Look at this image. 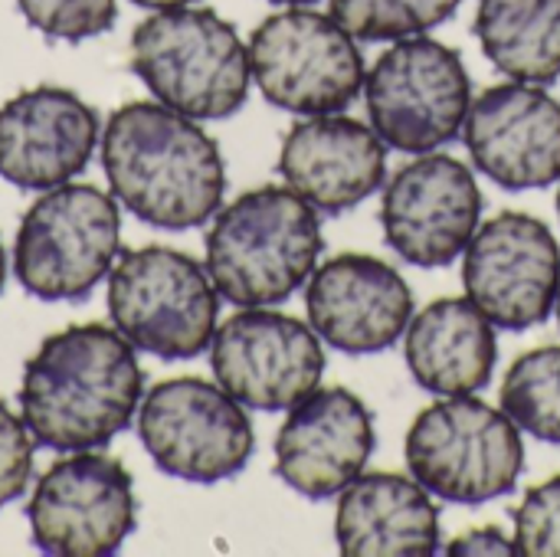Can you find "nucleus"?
I'll list each match as a JSON object with an SVG mask.
<instances>
[{
    "label": "nucleus",
    "mask_w": 560,
    "mask_h": 557,
    "mask_svg": "<svg viewBox=\"0 0 560 557\" xmlns=\"http://www.w3.org/2000/svg\"><path fill=\"white\" fill-rule=\"evenodd\" d=\"M141 391L135 345L118 328L72 325L23 364L20 417L36 446L98 450L131 427Z\"/></svg>",
    "instance_id": "nucleus-1"
},
{
    "label": "nucleus",
    "mask_w": 560,
    "mask_h": 557,
    "mask_svg": "<svg viewBox=\"0 0 560 557\" xmlns=\"http://www.w3.org/2000/svg\"><path fill=\"white\" fill-rule=\"evenodd\" d=\"M102 171L115 200L158 230L203 227L226 194L217 141L161 102H128L108 115Z\"/></svg>",
    "instance_id": "nucleus-2"
},
{
    "label": "nucleus",
    "mask_w": 560,
    "mask_h": 557,
    "mask_svg": "<svg viewBox=\"0 0 560 557\" xmlns=\"http://www.w3.org/2000/svg\"><path fill=\"white\" fill-rule=\"evenodd\" d=\"M322 250L318 210L289 184H266L217 210L207 233V272L220 299L240 309H269L312 279Z\"/></svg>",
    "instance_id": "nucleus-3"
},
{
    "label": "nucleus",
    "mask_w": 560,
    "mask_h": 557,
    "mask_svg": "<svg viewBox=\"0 0 560 557\" xmlns=\"http://www.w3.org/2000/svg\"><path fill=\"white\" fill-rule=\"evenodd\" d=\"M131 69L148 92L194 118L220 121L246 105L253 69L236 26L207 7H171L131 33Z\"/></svg>",
    "instance_id": "nucleus-4"
},
{
    "label": "nucleus",
    "mask_w": 560,
    "mask_h": 557,
    "mask_svg": "<svg viewBox=\"0 0 560 557\" xmlns=\"http://www.w3.org/2000/svg\"><path fill=\"white\" fill-rule=\"evenodd\" d=\"M407 466L436 499L482 506L509 496L525 469V443L505 410L456 394L420 410L407 433Z\"/></svg>",
    "instance_id": "nucleus-5"
},
{
    "label": "nucleus",
    "mask_w": 560,
    "mask_h": 557,
    "mask_svg": "<svg viewBox=\"0 0 560 557\" xmlns=\"http://www.w3.org/2000/svg\"><path fill=\"white\" fill-rule=\"evenodd\" d=\"M121 240L115 197L92 184L43 190L13 243L16 282L39 302H82L112 272Z\"/></svg>",
    "instance_id": "nucleus-6"
},
{
    "label": "nucleus",
    "mask_w": 560,
    "mask_h": 557,
    "mask_svg": "<svg viewBox=\"0 0 560 557\" xmlns=\"http://www.w3.org/2000/svg\"><path fill=\"white\" fill-rule=\"evenodd\" d=\"M220 292L210 272L171 246L131 250L108 276V315L135 351L161 361L200 358L217 335Z\"/></svg>",
    "instance_id": "nucleus-7"
},
{
    "label": "nucleus",
    "mask_w": 560,
    "mask_h": 557,
    "mask_svg": "<svg viewBox=\"0 0 560 557\" xmlns=\"http://www.w3.org/2000/svg\"><path fill=\"white\" fill-rule=\"evenodd\" d=\"M371 128L404 154L450 144L469 115L472 85L463 56L430 36L394 39L364 76Z\"/></svg>",
    "instance_id": "nucleus-8"
},
{
    "label": "nucleus",
    "mask_w": 560,
    "mask_h": 557,
    "mask_svg": "<svg viewBox=\"0 0 560 557\" xmlns=\"http://www.w3.org/2000/svg\"><path fill=\"white\" fill-rule=\"evenodd\" d=\"M249 69L259 92L295 115L348 108L368 76L354 36L331 13L308 7L279 10L253 30Z\"/></svg>",
    "instance_id": "nucleus-9"
},
{
    "label": "nucleus",
    "mask_w": 560,
    "mask_h": 557,
    "mask_svg": "<svg viewBox=\"0 0 560 557\" xmlns=\"http://www.w3.org/2000/svg\"><path fill=\"white\" fill-rule=\"evenodd\" d=\"M138 437L161 473L194 486L240 476L256 450L243 404L200 378L154 384L138 407Z\"/></svg>",
    "instance_id": "nucleus-10"
},
{
    "label": "nucleus",
    "mask_w": 560,
    "mask_h": 557,
    "mask_svg": "<svg viewBox=\"0 0 560 557\" xmlns=\"http://www.w3.org/2000/svg\"><path fill=\"white\" fill-rule=\"evenodd\" d=\"M26 519L43 555H115L138 522L135 479L118 460L75 450L39 476Z\"/></svg>",
    "instance_id": "nucleus-11"
},
{
    "label": "nucleus",
    "mask_w": 560,
    "mask_h": 557,
    "mask_svg": "<svg viewBox=\"0 0 560 557\" xmlns=\"http://www.w3.org/2000/svg\"><path fill=\"white\" fill-rule=\"evenodd\" d=\"M466 299L505 332H528L555 312L560 292V246L532 213L505 210L482 223L466 246Z\"/></svg>",
    "instance_id": "nucleus-12"
},
{
    "label": "nucleus",
    "mask_w": 560,
    "mask_h": 557,
    "mask_svg": "<svg viewBox=\"0 0 560 557\" xmlns=\"http://www.w3.org/2000/svg\"><path fill=\"white\" fill-rule=\"evenodd\" d=\"M217 384L249 410L295 407L325 378L318 332L276 309H243L210 341Z\"/></svg>",
    "instance_id": "nucleus-13"
},
{
    "label": "nucleus",
    "mask_w": 560,
    "mask_h": 557,
    "mask_svg": "<svg viewBox=\"0 0 560 557\" xmlns=\"http://www.w3.org/2000/svg\"><path fill=\"white\" fill-rule=\"evenodd\" d=\"M479 220L482 194L472 171L436 151L400 167L381 204L387 246L420 269H440L463 256Z\"/></svg>",
    "instance_id": "nucleus-14"
},
{
    "label": "nucleus",
    "mask_w": 560,
    "mask_h": 557,
    "mask_svg": "<svg viewBox=\"0 0 560 557\" xmlns=\"http://www.w3.org/2000/svg\"><path fill=\"white\" fill-rule=\"evenodd\" d=\"M374 420L368 404L348 387H315L276 437V476L299 496L325 502L341 496L374 453Z\"/></svg>",
    "instance_id": "nucleus-15"
},
{
    "label": "nucleus",
    "mask_w": 560,
    "mask_h": 557,
    "mask_svg": "<svg viewBox=\"0 0 560 557\" xmlns=\"http://www.w3.org/2000/svg\"><path fill=\"white\" fill-rule=\"evenodd\" d=\"M476 167L505 190H538L560 177V102L535 82L486 89L463 125Z\"/></svg>",
    "instance_id": "nucleus-16"
},
{
    "label": "nucleus",
    "mask_w": 560,
    "mask_h": 557,
    "mask_svg": "<svg viewBox=\"0 0 560 557\" xmlns=\"http://www.w3.org/2000/svg\"><path fill=\"white\" fill-rule=\"evenodd\" d=\"M305 305L318 338L345 355L394 348L413 318V292L404 276L368 253H341L318 266Z\"/></svg>",
    "instance_id": "nucleus-17"
},
{
    "label": "nucleus",
    "mask_w": 560,
    "mask_h": 557,
    "mask_svg": "<svg viewBox=\"0 0 560 557\" xmlns=\"http://www.w3.org/2000/svg\"><path fill=\"white\" fill-rule=\"evenodd\" d=\"M98 148V115L75 92L36 85L0 105V177L52 190L85 171Z\"/></svg>",
    "instance_id": "nucleus-18"
},
{
    "label": "nucleus",
    "mask_w": 560,
    "mask_h": 557,
    "mask_svg": "<svg viewBox=\"0 0 560 557\" xmlns=\"http://www.w3.org/2000/svg\"><path fill=\"white\" fill-rule=\"evenodd\" d=\"M384 171V138L364 121L338 112L308 115L282 138L279 174L325 217H338L377 194Z\"/></svg>",
    "instance_id": "nucleus-19"
},
{
    "label": "nucleus",
    "mask_w": 560,
    "mask_h": 557,
    "mask_svg": "<svg viewBox=\"0 0 560 557\" xmlns=\"http://www.w3.org/2000/svg\"><path fill=\"white\" fill-rule=\"evenodd\" d=\"M335 538L348 557H427L440 548V509L400 473H361L338 499Z\"/></svg>",
    "instance_id": "nucleus-20"
},
{
    "label": "nucleus",
    "mask_w": 560,
    "mask_h": 557,
    "mask_svg": "<svg viewBox=\"0 0 560 557\" xmlns=\"http://www.w3.org/2000/svg\"><path fill=\"white\" fill-rule=\"evenodd\" d=\"M495 325L469 299H436L410 325L404 358L413 381L440 397L476 394L492 381Z\"/></svg>",
    "instance_id": "nucleus-21"
},
{
    "label": "nucleus",
    "mask_w": 560,
    "mask_h": 557,
    "mask_svg": "<svg viewBox=\"0 0 560 557\" xmlns=\"http://www.w3.org/2000/svg\"><path fill=\"white\" fill-rule=\"evenodd\" d=\"M476 36L509 79L535 85L560 79V0H479Z\"/></svg>",
    "instance_id": "nucleus-22"
},
{
    "label": "nucleus",
    "mask_w": 560,
    "mask_h": 557,
    "mask_svg": "<svg viewBox=\"0 0 560 557\" xmlns=\"http://www.w3.org/2000/svg\"><path fill=\"white\" fill-rule=\"evenodd\" d=\"M502 410L541 443H560V345L525 351L502 381Z\"/></svg>",
    "instance_id": "nucleus-23"
},
{
    "label": "nucleus",
    "mask_w": 560,
    "mask_h": 557,
    "mask_svg": "<svg viewBox=\"0 0 560 557\" xmlns=\"http://www.w3.org/2000/svg\"><path fill=\"white\" fill-rule=\"evenodd\" d=\"M463 0H331V16L368 43H394L420 36L446 23Z\"/></svg>",
    "instance_id": "nucleus-24"
},
{
    "label": "nucleus",
    "mask_w": 560,
    "mask_h": 557,
    "mask_svg": "<svg viewBox=\"0 0 560 557\" xmlns=\"http://www.w3.org/2000/svg\"><path fill=\"white\" fill-rule=\"evenodd\" d=\"M16 7L33 30L62 43L102 36L118 16L115 0H16Z\"/></svg>",
    "instance_id": "nucleus-25"
},
{
    "label": "nucleus",
    "mask_w": 560,
    "mask_h": 557,
    "mask_svg": "<svg viewBox=\"0 0 560 557\" xmlns=\"http://www.w3.org/2000/svg\"><path fill=\"white\" fill-rule=\"evenodd\" d=\"M515 545L525 557H560V476L525 496L515 512Z\"/></svg>",
    "instance_id": "nucleus-26"
},
{
    "label": "nucleus",
    "mask_w": 560,
    "mask_h": 557,
    "mask_svg": "<svg viewBox=\"0 0 560 557\" xmlns=\"http://www.w3.org/2000/svg\"><path fill=\"white\" fill-rule=\"evenodd\" d=\"M33 437L3 401H0V509L16 502L33 476Z\"/></svg>",
    "instance_id": "nucleus-27"
},
{
    "label": "nucleus",
    "mask_w": 560,
    "mask_h": 557,
    "mask_svg": "<svg viewBox=\"0 0 560 557\" xmlns=\"http://www.w3.org/2000/svg\"><path fill=\"white\" fill-rule=\"evenodd\" d=\"M446 555L509 557L518 555V545H515V538H509L499 525H482V529H469V532H463L459 538H453L450 548H446Z\"/></svg>",
    "instance_id": "nucleus-28"
},
{
    "label": "nucleus",
    "mask_w": 560,
    "mask_h": 557,
    "mask_svg": "<svg viewBox=\"0 0 560 557\" xmlns=\"http://www.w3.org/2000/svg\"><path fill=\"white\" fill-rule=\"evenodd\" d=\"M144 10H171V7H190L194 0H131Z\"/></svg>",
    "instance_id": "nucleus-29"
},
{
    "label": "nucleus",
    "mask_w": 560,
    "mask_h": 557,
    "mask_svg": "<svg viewBox=\"0 0 560 557\" xmlns=\"http://www.w3.org/2000/svg\"><path fill=\"white\" fill-rule=\"evenodd\" d=\"M3 279H7V253H3V243H0V292H3Z\"/></svg>",
    "instance_id": "nucleus-30"
},
{
    "label": "nucleus",
    "mask_w": 560,
    "mask_h": 557,
    "mask_svg": "<svg viewBox=\"0 0 560 557\" xmlns=\"http://www.w3.org/2000/svg\"><path fill=\"white\" fill-rule=\"evenodd\" d=\"M272 3H282V7H305V3H315V0H272Z\"/></svg>",
    "instance_id": "nucleus-31"
},
{
    "label": "nucleus",
    "mask_w": 560,
    "mask_h": 557,
    "mask_svg": "<svg viewBox=\"0 0 560 557\" xmlns=\"http://www.w3.org/2000/svg\"><path fill=\"white\" fill-rule=\"evenodd\" d=\"M555 309H558V325H560V292H558V305H555Z\"/></svg>",
    "instance_id": "nucleus-32"
},
{
    "label": "nucleus",
    "mask_w": 560,
    "mask_h": 557,
    "mask_svg": "<svg viewBox=\"0 0 560 557\" xmlns=\"http://www.w3.org/2000/svg\"><path fill=\"white\" fill-rule=\"evenodd\" d=\"M558 213H560V194H558Z\"/></svg>",
    "instance_id": "nucleus-33"
}]
</instances>
